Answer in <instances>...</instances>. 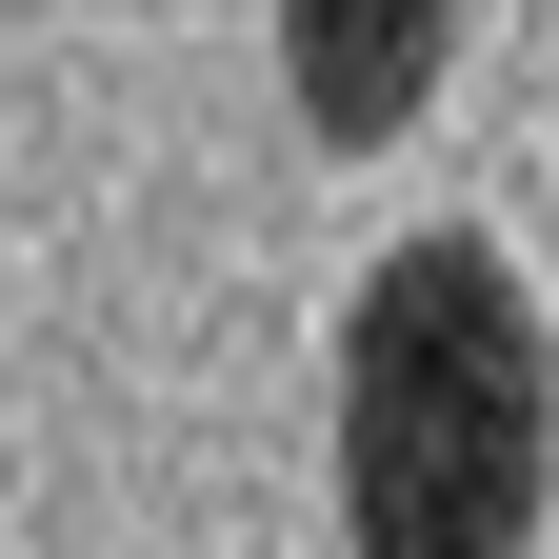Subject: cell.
Returning a JSON list of instances; mask_svg holds the SVG:
<instances>
[{
    "mask_svg": "<svg viewBox=\"0 0 559 559\" xmlns=\"http://www.w3.org/2000/svg\"><path fill=\"white\" fill-rule=\"evenodd\" d=\"M559 500V340L479 221H419L340 300V539L360 559H520Z\"/></svg>",
    "mask_w": 559,
    "mask_h": 559,
    "instance_id": "1",
    "label": "cell"
},
{
    "mask_svg": "<svg viewBox=\"0 0 559 559\" xmlns=\"http://www.w3.org/2000/svg\"><path fill=\"white\" fill-rule=\"evenodd\" d=\"M440 81H460L440 0H300V21H280V100H300L320 140H400Z\"/></svg>",
    "mask_w": 559,
    "mask_h": 559,
    "instance_id": "2",
    "label": "cell"
}]
</instances>
